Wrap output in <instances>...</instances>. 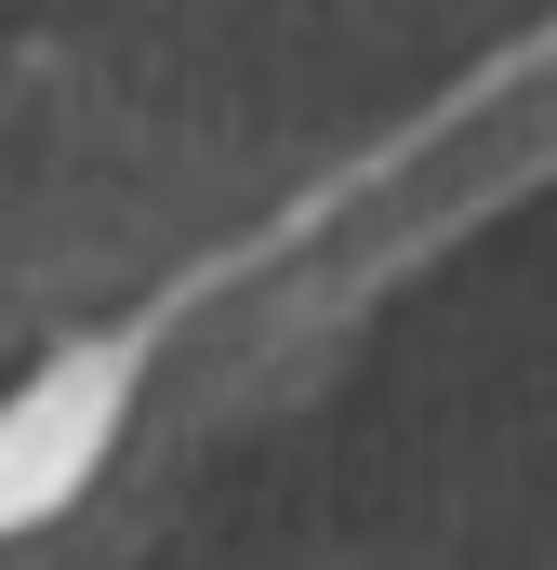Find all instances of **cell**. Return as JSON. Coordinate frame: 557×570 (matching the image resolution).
<instances>
[{"label":"cell","instance_id":"1","mask_svg":"<svg viewBox=\"0 0 557 570\" xmlns=\"http://www.w3.org/2000/svg\"><path fill=\"white\" fill-rule=\"evenodd\" d=\"M94 438H107V372H67V385H40L27 412H0V531L40 518V504L94 464Z\"/></svg>","mask_w":557,"mask_h":570}]
</instances>
